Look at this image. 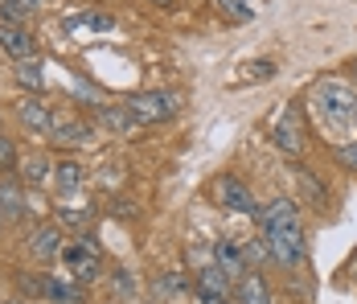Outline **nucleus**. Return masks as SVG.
<instances>
[{
	"label": "nucleus",
	"mask_w": 357,
	"mask_h": 304,
	"mask_svg": "<svg viewBox=\"0 0 357 304\" xmlns=\"http://www.w3.org/2000/svg\"><path fill=\"white\" fill-rule=\"evenodd\" d=\"M337 161H341L345 169L357 173V140H341V144H337Z\"/></svg>",
	"instance_id": "nucleus-21"
},
{
	"label": "nucleus",
	"mask_w": 357,
	"mask_h": 304,
	"mask_svg": "<svg viewBox=\"0 0 357 304\" xmlns=\"http://www.w3.org/2000/svg\"><path fill=\"white\" fill-rule=\"evenodd\" d=\"M95 120H99L107 132H119V136H128V132H136V128H144L140 120H136V111H132L128 103H103V107L95 111Z\"/></svg>",
	"instance_id": "nucleus-9"
},
{
	"label": "nucleus",
	"mask_w": 357,
	"mask_h": 304,
	"mask_svg": "<svg viewBox=\"0 0 357 304\" xmlns=\"http://www.w3.org/2000/svg\"><path fill=\"white\" fill-rule=\"evenodd\" d=\"M0 226H4V214H0Z\"/></svg>",
	"instance_id": "nucleus-30"
},
{
	"label": "nucleus",
	"mask_w": 357,
	"mask_h": 304,
	"mask_svg": "<svg viewBox=\"0 0 357 304\" xmlns=\"http://www.w3.org/2000/svg\"><path fill=\"white\" fill-rule=\"evenodd\" d=\"M0 169H17V144L0 132Z\"/></svg>",
	"instance_id": "nucleus-22"
},
{
	"label": "nucleus",
	"mask_w": 357,
	"mask_h": 304,
	"mask_svg": "<svg viewBox=\"0 0 357 304\" xmlns=\"http://www.w3.org/2000/svg\"><path fill=\"white\" fill-rule=\"evenodd\" d=\"M317 99H321V115L328 111V128H333V132H354L357 95L349 91V87H341V82H321Z\"/></svg>",
	"instance_id": "nucleus-2"
},
{
	"label": "nucleus",
	"mask_w": 357,
	"mask_h": 304,
	"mask_svg": "<svg viewBox=\"0 0 357 304\" xmlns=\"http://www.w3.org/2000/svg\"><path fill=\"white\" fill-rule=\"evenodd\" d=\"M62 222L82 226V222H91V210H86V205H66V210H62Z\"/></svg>",
	"instance_id": "nucleus-25"
},
{
	"label": "nucleus",
	"mask_w": 357,
	"mask_h": 304,
	"mask_svg": "<svg viewBox=\"0 0 357 304\" xmlns=\"http://www.w3.org/2000/svg\"><path fill=\"white\" fill-rule=\"evenodd\" d=\"M0 304H29V301H0Z\"/></svg>",
	"instance_id": "nucleus-29"
},
{
	"label": "nucleus",
	"mask_w": 357,
	"mask_h": 304,
	"mask_svg": "<svg viewBox=\"0 0 357 304\" xmlns=\"http://www.w3.org/2000/svg\"><path fill=\"white\" fill-rule=\"evenodd\" d=\"M218 8H222L226 17H238V21H247V17H250L247 0H218Z\"/></svg>",
	"instance_id": "nucleus-24"
},
{
	"label": "nucleus",
	"mask_w": 357,
	"mask_h": 304,
	"mask_svg": "<svg viewBox=\"0 0 357 304\" xmlns=\"http://www.w3.org/2000/svg\"><path fill=\"white\" fill-rule=\"evenodd\" d=\"M82 181H86V173H82L78 161H58V165H54V189H58L62 198H66V194H78Z\"/></svg>",
	"instance_id": "nucleus-15"
},
{
	"label": "nucleus",
	"mask_w": 357,
	"mask_h": 304,
	"mask_svg": "<svg viewBox=\"0 0 357 304\" xmlns=\"http://www.w3.org/2000/svg\"><path fill=\"white\" fill-rule=\"evenodd\" d=\"M128 107L136 111L144 128L148 124H165L181 111V95L177 91H140V95H128Z\"/></svg>",
	"instance_id": "nucleus-3"
},
{
	"label": "nucleus",
	"mask_w": 357,
	"mask_h": 304,
	"mask_svg": "<svg viewBox=\"0 0 357 304\" xmlns=\"http://www.w3.org/2000/svg\"><path fill=\"white\" fill-rule=\"evenodd\" d=\"M234 301L238 304H275V296H271V284L263 280V271H247L234 284Z\"/></svg>",
	"instance_id": "nucleus-12"
},
{
	"label": "nucleus",
	"mask_w": 357,
	"mask_h": 304,
	"mask_svg": "<svg viewBox=\"0 0 357 304\" xmlns=\"http://www.w3.org/2000/svg\"><path fill=\"white\" fill-rule=\"evenodd\" d=\"M0 214H4V222L25 214V194L17 181H0Z\"/></svg>",
	"instance_id": "nucleus-16"
},
{
	"label": "nucleus",
	"mask_w": 357,
	"mask_h": 304,
	"mask_svg": "<svg viewBox=\"0 0 357 304\" xmlns=\"http://www.w3.org/2000/svg\"><path fill=\"white\" fill-rule=\"evenodd\" d=\"M17 82L25 87V91H33V95H41L45 91V74H41V62H17Z\"/></svg>",
	"instance_id": "nucleus-18"
},
{
	"label": "nucleus",
	"mask_w": 357,
	"mask_h": 304,
	"mask_svg": "<svg viewBox=\"0 0 357 304\" xmlns=\"http://www.w3.org/2000/svg\"><path fill=\"white\" fill-rule=\"evenodd\" d=\"M29 251H33L37 259H54V255H62L66 251V243H62V226H54V222H41L29 231Z\"/></svg>",
	"instance_id": "nucleus-10"
},
{
	"label": "nucleus",
	"mask_w": 357,
	"mask_h": 304,
	"mask_svg": "<svg viewBox=\"0 0 357 304\" xmlns=\"http://www.w3.org/2000/svg\"><path fill=\"white\" fill-rule=\"evenodd\" d=\"M152 4H160V8H173V4H177V0H152Z\"/></svg>",
	"instance_id": "nucleus-28"
},
{
	"label": "nucleus",
	"mask_w": 357,
	"mask_h": 304,
	"mask_svg": "<svg viewBox=\"0 0 357 304\" xmlns=\"http://www.w3.org/2000/svg\"><path fill=\"white\" fill-rule=\"evenodd\" d=\"M243 74H247V78H275V62H250Z\"/></svg>",
	"instance_id": "nucleus-26"
},
{
	"label": "nucleus",
	"mask_w": 357,
	"mask_h": 304,
	"mask_svg": "<svg viewBox=\"0 0 357 304\" xmlns=\"http://www.w3.org/2000/svg\"><path fill=\"white\" fill-rule=\"evenodd\" d=\"M230 284H234V280H230L222 268H214V263H210V268L197 271V280H193V292H197V296H222V301H230V292H234Z\"/></svg>",
	"instance_id": "nucleus-14"
},
{
	"label": "nucleus",
	"mask_w": 357,
	"mask_h": 304,
	"mask_svg": "<svg viewBox=\"0 0 357 304\" xmlns=\"http://www.w3.org/2000/svg\"><path fill=\"white\" fill-rule=\"evenodd\" d=\"M259 226H263V243H267V255L280 263V268H300L304 255H308V238L300 226V210L291 198H275L259 210Z\"/></svg>",
	"instance_id": "nucleus-1"
},
{
	"label": "nucleus",
	"mask_w": 357,
	"mask_h": 304,
	"mask_svg": "<svg viewBox=\"0 0 357 304\" xmlns=\"http://www.w3.org/2000/svg\"><path fill=\"white\" fill-rule=\"evenodd\" d=\"M230 304H238V301H230Z\"/></svg>",
	"instance_id": "nucleus-31"
},
{
	"label": "nucleus",
	"mask_w": 357,
	"mask_h": 304,
	"mask_svg": "<svg viewBox=\"0 0 357 304\" xmlns=\"http://www.w3.org/2000/svg\"><path fill=\"white\" fill-rule=\"evenodd\" d=\"M54 140L66 144V148H82V144H95V132H91V124H82V120L58 115V120H54Z\"/></svg>",
	"instance_id": "nucleus-13"
},
{
	"label": "nucleus",
	"mask_w": 357,
	"mask_h": 304,
	"mask_svg": "<svg viewBox=\"0 0 357 304\" xmlns=\"http://www.w3.org/2000/svg\"><path fill=\"white\" fill-rule=\"evenodd\" d=\"M111 280H115V292H119V296H132V292H136V280H132V271L115 268V275H111Z\"/></svg>",
	"instance_id": "nucleus-23"
},
{
	"label": "nucleus",
	"mask_w": 357,
	"mask_h": 304,
	"mask_svg": "<svg viewBox=\"0 0 357 304\" xmlns=\"http://www.w3.org/2000/svg\"><path fill=\"white\" fill-rule=\"evenodd\" d=\"M50 173H54V165H50L41 152H33L29 161H21V177H25L29 185H45V181H50Z\"/></svg>",
	"instance_id": "nucleus-19"
},
{
	"label": "nucleus",
	"mask_w": 357,
	"mask_h": 304,
	"mask_svg": "<svg viewBox=\"0 0 357 304\" xmlns=\"http://www.w3.org/2000/svg\"><path fill=\"white\" fill-rule=\"evenodd\" d=\"M271 140L284 157H300L304 152V107L300 103H287L284 111L275 115L271 124Z\"/></svg>",
	"instance_id": "nucleus-4"
},
{
	"label": "nucleus",
	"mask_w": 357,
	"mask_h": 304,
	"mask_svg": "<svg viewBox=\"0 0 357 304\" xmlns=\"http://www.w3.org/2000/svg\"><path fill=\"white\" fill-rule=\"evenodd\" d=\"M17 120L37 136H54V120H58V111H50L41 95H25V99L17 103Z\"/></svg>",
	"instance_id": "nucleus-7"
},
{
	"label": "nucleus",
	"mask_w": 357,
	"mask_h": 304,
	"mask_svg": "<svg viewBox=\"0 0 357 304\" xmlns=\"http://www.w3.org/2000/svg\"><path fill=\"white\" fill-rule=\"evenodd\" d=\"M45 296L54 304H82V288L78 284H66V280H45Z\"/></svg>",
	"instance_id": "nucleus-17"
},
{
	"label": "nucleus",
	"mask_w": 357,
	"mask_h": 304,
	"mask_svg": "<svg viewBox=\"0 0 357 304\" xmlns=\"http://www.w3.org/2000/svg\"><path fill=\"white\" fill-rule=\"evenodd\" d=\"M214 194H218V202L226 205V210H234V214H247V218H259V202H255V194H250L238 177L222 173V177L214 181Z\"/></svg>",
	"instance_id": "nucleus-6"
},
{
	"label": "nucleus",
	"mask_w": 357,
	"mask_h": 304,
	"mask_svg": "<svg viewBox=\"0 0 357 304\" xmlns=\"http://www.w3.org/2000/svg\"><path fill=\"white\" fill-rule=\"evenodd\" d=\"M62 263L78 275V284H91L95 275H99V268H103V259H99V243L91 235H82L78 243H70L66 251H62Z\"/></svg>",
	"instance_id": "nucleus-5"
},
{
	"label": "nucleus",
	"mask_w": 357,
	"mask_h": 304,
	"mask_svg": "<svg viewBox=\"0 0 357 304\" xmlns=\"http://www.w3.org/2000/svg\"><path fill=\"white\" fill-rule=\"evenodd\" d=\"M13 4H17L21 13H29V17H33L37 8H41V4H50V0H13Z\"/></svg>",
	"instance_id": "nucleus-27"
},
{
	"label": "nucleus",
	"mask_w": 357,
	"mask_h": 304,
	"mask_svg": "<svg viewBox=\"0 0 357 304\" xmlns=\"http://www.w3.org/2000/svg\"><path fill=\"white\" fill-rule=\"evenodd\" d=\"M115 21H111L107 13H78L66 21V29H111Z\"/></svg>",
	"instance_id": "nucleus-20"
},
{
	"label": "nucleus",
	"mask_w": 357,
	"mask_h": 304,
	"mask_svg": "<svg viewBox=\"0 0 357 304\" xmlns=\"http://www.w3.org/2000/svg\"><path fill=\"white\" fill-rule=\"evenodd\" d=\"M0 50L13 62H33L37 58V41L25 25H0Z\"/></svg>",
	"instance_id": "nucleus-8"
},
{
	"label": "nucleus",
	"mask_w": 357,
	"mask_h": 304,
	"mask_svg": "<svg viewBox=\"0 0 357 304\" xmlns=\"http://www.w3.org/2000/svg\"><path fill=\"white\" fill-rule=\"evenodd\" d=\"M214 268H222L234 284H238V280L250 271V263H247V255H243L230 238H218V243H214Z\"/></svg>",
	"instance_id": "nucleus-11"
}]
</instances>
